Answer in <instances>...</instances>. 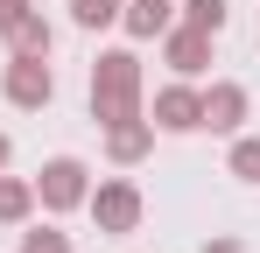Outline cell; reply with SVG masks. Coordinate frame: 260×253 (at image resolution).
I'll return each mask as SVG.
<instances>
[{
  "instance_id": "obj_1",
  "label": "cell",
  "mask_w": 260,
  "mask_h": 253,
  "mask_svg": "<svg viewBox=\"0 0 260 253\" xmlns=\"http://www.w3.org/2000/svg\"><path fill=\"white\" fill-rule=\"evenodd\" d=\"M14 99H21V106H43V99H49V71L21 64V71H14Z\"/></svg>"
},
{
  "instance_id": "obj_2",
  "label": "cell",
  "mask_w": 260,
  "mask_h": 253,
  "mask_svg": "<svg viewBox=\"0 0 260 253\" xmlns=\"http://www.w3.org/2000/svg\"><path fill=\"white\" fill-rule=\"evenodd\" d=\"M99 218L106 225H134V190H106L99 197Z\"/></svg>"
},
{
  "instance_id": "obj_3",
  "label": "cell",
  "mask_w": 260,
  "mask_h": 253,
  "mask_svg": "<svg viewBox=\"0 0 260 253\" xmlns=\"http://www.w3.org/2000/svg\"><path fill=\"white\" fill-rule=\"evenodd\" d=\"M78 197V162H56L49 169V204H71Z\"/></svg>"
},
{
  "instance_id": "obj_4",
  "label": "cell",
  "mask_w": 260,
  "mask_h": 253,
  "mask_svg": "<svg viewBox=\"0 0 260 253\" xmlns=\"http://www.w3.org/2000/svg\"><path fill=\"white\" fill-rule=\"evenodd\" d=\"M162 120L169 126H197V99H190V91H169V99H162Z\"/></svg>"
},
{
  "instance_id": "obj_5",
  "label": "cell",
  "mask_w": 260,
  "mask_h": 253,
  "mask_svg": "<svg viewBox=\"0 0 260 253\" xmlns=\"http://www.w3.org/2000/svg\"><path fill=\"white\" fill-rule=\"evenodd\" d=\"M190 21H197V28H218V21H225V0H190Z\"/></svg>"
},
{
  "instance_id": "obj_6",
  "label": "cell",
  "mask_w": 260,
  "mask_h": 253,
  "mask_svg": "<svg viewBox=\"0 0 260 253\" xmlns=\"http://www.w3.org/2000/svg\"><path fill=\"white\" fill-rule=\"evenodd\" d=\"M162 14H169L162 0H141V14H134V28H162Z\"/></svg>"
},
{
  "instance_id": "obj_7",
  "label": "cell",
  "mask_w": 260,
  "mask_h": 253,
  "mask_svg": "<svg viewBox=\"0 0 260 253\" xmlns=\"http://www.w3.org/2000/svg\"><path fill=\"white\" fill-rule=\"evenodd\" d=\"M106 14H113V0H78V21H91V28H99Z\"/></svg>"
},
{
  "instance_id": "obj_8",
  "label": "cell",
  "mask_w": 260,
  "mask_h": 253,
  "mask_svg": "<svg viewBox=\"0 0 260 253\" xmlns=\"http://www.w3.org/2000/svg\"><path fill=\"white\" fill-rule=\"evenodd\" d=\"M232 162H239V176H260V148H253V141H246V148H239Z\"/></svg>"
},
{
  "instance_id": "obj_9",
  "label": "cell",
  "mask_w": 260,
  "mask_h": 253,
  "mask_svg": "<svg viewBox=\"0 0 260 253\" xmlns=\"http://www.w3.org/2000/svg\"><path fill=\"white\" fill-rule=\"evenodd\" d=\"M28 253H63V239H56V232H36V239H28Z\"/></svg>"
},
{
  "instance_id": "obj_10",
  "label": "cell",
  "mask_w": 260,
  "mask_h": 253,
  "mask_svg": "<svg viewBox=\"0 0 260 253\" xmlns=\"http://www.w3.org/2000/svg\"><path fill=\"white\" fill-rule=\"evenodd\" d=\"M0 211H7V218L21 211V190H14V183H0Z\"/></svg>"
},
{
  "instance_id": "obj_11",
  "label": "cell",
  "mask_w": 260,
  "mask_h": 253,
  "mask_svg": "<svg viewBox=\"0 0 260 253\" xmlns=\"http://www.w3.org/2000/svg\"><path fill=\"white\" fill-rule=\"evenodd\" d=\"M0 155H7V141H0Z\"/></svg>"
}]
</instances>
